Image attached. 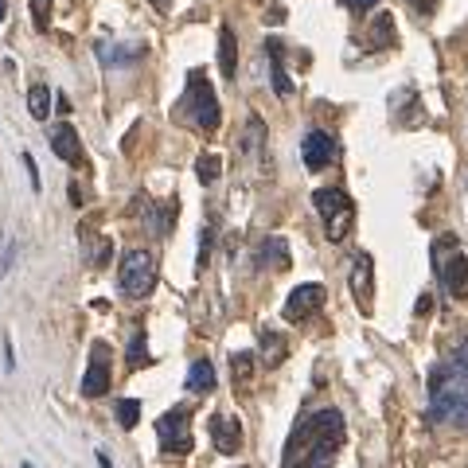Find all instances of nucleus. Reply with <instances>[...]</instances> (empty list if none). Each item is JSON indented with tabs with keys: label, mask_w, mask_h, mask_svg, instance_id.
<instances>
[{
	"label": "nucleus",
	"mask_w": 468,
	"mask_h": 468,
	"mask_svg": "<svg viewBox=\"0 0 468 468\" xmlns=\"http://www.w3.org/2000/svg\"><path fill=\"white\" fill-rule=\"evenodd\" d=\"M344 414L335 406H324L316 414L301 418L297 430L289 433L285 441V457L282 468H332L335 464V452L344 449Z\"/></svg>",
	"instance_id": "obj_1"
},
{
	"label": "nucleus",
	"mask_w": 468,
	"mask_h": 468,
	"mask_svg": "<svg viewBox=\"0 0 468 468\" xmlns=\"http://www.w3.org/2000/svg\"><path fill=\"white\" fill-rule=\"evenodd\" d=\"M426 418L433 426H449L468 433V371L457 363H437L430 371V410Z\"/></svg>",
	"instance_id": "obj_2"
},
{
	"label": "nucleus",
	"mask_w": 468,
	"mask_h": 468,
	"mask_svg": "<svg viewBox=\"0 0 468 468\" xmlns=\"http://www.w3.org/2000/svg\"><path fill=\"white\" fill-rule=\"evenodd\" d=\"M176 117H180L187 129H196V133H215L218 129V98H215V86L203 70H192V75H187V90L180 101H176Z\"/></svg>",
	"instance_id": "obj_3"
},
{
	"label": "nucleus",
	"mask_w": 468,
	"mask_h": 468,
	"mask_svg": "<svg viewBox=\"0 0 468 468\" xmlns=\"http://www.w3.org/2000/svg\"><path fill=\"white\" fill-rule=\"evenodd\" d=\"M433 273L452 301H468V258L461 250V242L449 239V234L433 242Z\"/></svg>",
	"instance_id": "obj_4"
},
{
	"label": "nucleus",
	"mask_w": 468,
	"mask_h": 468,
	"mask_svg": "<svg viewBox=\"0 0 468 468\" xmlns=\"http://www.w3.org/2000/svg\"><path fill=\"white\" fill-rule=\"evenodd\" d=\"M313 203H316L320 223H324L328 242L335 246L347 242L351 227H356V203H351V196L344 187H320V192H313Z\"/></svg>",
	"instance_id": "obj_5"
},
{
	"label": "nucleus",
	"mask_w": 468,
	"mask_h": 468,
	"mask_svg": "<svg viewBox=\"0 0 468 468\" xmlns=\"http://www.w3.org/2000/svg\"><path fill=\"white\" fill-rule=\"evenodd\" d=\"M117 285H122L125 297H149L156 289V258L149 250H129L122 258V266H117Z\"/></svg>",
	"instance_id": "obj_6"
},
{
	"label": "nucleus",
	"mask_w": 468,
	"mask_h": 468,
	"mask_svg": "<svg viewBox=\"0 0 468 468\" xmlns=\"http://www.w3.org/2000/svg\"><path fill=\"white\" fill-rule=\"evenodd\" d=\"M156 437H160V452H165V457H187L192 445H196L192 414H187V406H172L168 414L156 421Z\"/></svg>",
	"instance_id": "obj_7"
},
{
	"label": "nucleus",
	"mask_w": 468,
	"mask_h": 468,
	"mask_svg": "<svg viewBox=\"0 0 468 468\" xmlns=\"http://www.w3.org/2000/svg\"><path fill=\"white\" fill-rule=\"evenodd\" d=\"M324 285H316V282H304L289 292V301H285V309L282 316L289 320V324H304V320H313L320 309H324Z\"/></svg>",
	"instance_id": "obj_8"
},
{
	"label": "nucleus",
	"mask_w": 468,
	"mask_h": 468,
	"mask_svg": "<svg viewBox=\"0 0 468 468\" xmlns=\"http://www.w3.org/2000/svg\"><path fill=\"white\" fill-rule=\"evenodd\" d=\"M113 383V371H110V344L106 340H94L90 344V363H86V375H82V394L86 399H101Z\"/></svg>",
	"instance_id": "obj_9"
},
{
	"label": "nucleus",
	"mask_w": 468,
	"mask_h": 468,
	"mask_svg": "<svg viewBox=\"0 0 468 468\" xmlns=\"http://www.w3.org/2000/svg\"><path fill=\"white\" fill-rule=\"evenodd\" d=\"M351 297H356L363 316L375 313V261L367 250H359L351 258Z\"/></svg>",
	"instance_id": "obj_10"
},
{
	"label": "nucleus",
	"mask_w": 468,
	"mask_h": 468,
	"mask_svg": "<svg viewBox=\"0 0 468 468\" xmlns=\"http://www.w3.org/2000/svg\"><path fill=\"white\" fill-rule=\"evenodd\" d=\"M301 156H304V168L320 172V168H328L332 160L340 156V144H335V137L328 133V129H313V133L301 141Z\"/></svg>",
	"instance_id": "obj_11"
},
{
	"label": "nucleus",
	"mask_w": 468,
	"mask_h": 468,
	"mask_svg": "<svg viewBox=\"0 0 468 468\" xmlns=\"http://www.w3.org/2000/svg\"><path fill=\"white\" fill-rule=\"evenodd\" d=\"M51 153L63 160V165H70V168H82V165H86L82 141H79V133H75V125H67V122H58V125L51 129Z\"/></svg>",
	"instance_id": "obj_12"
},
{
	"label": "nucleus",
	"mask_w": 468,
	"mask_h": 468,
	"mask_svg": "<svg viewBox=\"0 0 468 468\" xmlns=\"http://www.w3.org/2000/svg\"><path fill=\"white\" fill-rule=\"evenodd\" d=\"M211 441L218 452L234 457V452L242 449V421L234 414H211Z\"/></svg>",
	"instance_id": "obj_13"
},
{
	"label": "nucleus",
	"mask_w": 468,
	"mask_h": 468,
	"mask_svg": "<svg viewBox=\"0 0 468 468\" xmlns=\"http://www.w3.org/2000/svg\"><path fill=\"white\" fill-rule=\"evenodd\" d=\"M261 51H266V58H270L273 94L277 98H289L292 94V79H289V70H285V43L282 39H266V43H261Z\"/></svg>",
	"instance_id": "obj_14"
},
{
	"label": "nucleus",
	"mask_w": 468,
	"mask_h": 468,
	"mask_svg": "<svg viewBox=\"0 0 468 468\" xmlns=\"http://www.w3.org/2000/svg\"><path fill=\"white\" fill-rule=\"evenodd\" d=\"M254 266L261 270H289V242L282 239V234H266L258 246H254Z\"/></svg>",
	"instance_id": "obj_15"
},
{
	"label": "nucleus",
	"mask_w": 468,
	"mask_h": 468,
	"mask_svg": "<svg viewBox=\"0 0 468 468\" xmlns=\"http://www.w3.org/2000/svg\"><path fill=\"white\" fill-rule=\"evenodd\" d=\"M141 55H144V43H117V48H110V43H98V58L106 67H133Z\"/></svg>",
	"instance_id": "obj_16"
},
{
	"label": "nucleus",
	"mask_w": 468,
	"mask_h": 468,
	"mask_svg": "<svg viewBox=\"0 0 468 468\" xmlns=\"http://www.w3.org/2000/svg\"><path fill=\"white\" fill-rule=\"evenodd\" d=\"M234 67H239V39H234V27L223 24L218 27V70H223V79L234 82Z\"/></svg>",
	"instance_id": "obj_17"
},
{
	"label": "nucleus",
	"mask_w": 468,
	"mask_h": 468,
	"mask_svg": "<svg viewBox=\"0 0 468 468\" xmlns=\"http://www.w3.org/2000/svg\"><path fill=\"white\" fill-rule=\"evenodd\" d=\"M239 149L250 156V160H258L261 153H266V122H261L258 113H250L246 117V129H242V141H239Z\"/></svg>",
	"instance_id": "obj_18"
},
{
	"label": "nucleus",
	"mask_w": 468,
	"mask_h": 468,
	"mask_svg": "<svg viewBox=\"0 0 468 468\" xmlns=\"http://www.w3.org/2000/svg\"><path fill=\"white\" fill-rule=\"evenodd\" d=\"M82 242H86V261H90V266H110V258H113V242H110V234L82 230Z\"/></svg>",
	"instance_id": "obj_19"
},
{
	"label": "nucleus",
	"mask_w": 468,
	"mask_h": 468,
	"mask_svg": "<svg viewBox=\"0 0 468 468\" xmlns=\"http://www.w3.org/2000/svg\"><path fill=\"white\" fill-rule=\"evenodd\" d=\"M285 356H289L285 335H282V332H273V328L261 332V363H266V367H282Z\"/></svg>",
	"instance_id": "obj_20"
},
{
	"label": "nucleus",
	"mask_w": 468,
	"mask_h": 468,
	"mask_svg": "<svg viewBox=\"0 0 468 468\" xmlns=\"http://www.w3.org/2000/svg\"><path fill=\"white\" fill-rule=\"evenodd\" d=\"M187 390L192 394H211L215 390V367L211 359H196L192 371H187Z\"/></svg>",
	"instance_id": "obj_21"
},
{
	"label": "nucleus",
	"mask_w": 468,
	"mask_h": 468,
	"mask_svg": "<svg viewBox=\"0 0 468 468\" xmlns=\"http://www.w3.org/2000/svg\"><path fill=\"white\" fill-rule=\"evenodd\" d=\"M394 39H399V32H394V20H390V16H375V20H371V32H367L371 51L394 48Z\"/></svg>",
	"instance_id": "obj_22"
},
{
	"label": "nucleus",
	"mask_w": 468,
	"mask_h": 468,
	"mask_svg": "<svg viewBox=\"0 0 468 468\" xmlns=\"http://www.w3.org/2000/svg\"><path fill=\"white\" fill-rule=\"evenodd\" d=\"M254 371H258V363L250 351H234L230 356V378H234V387H250L254 383Z\"/></svg>",
	"instance_id": "obj_23"
},
{
	"label": "nucleus",
	"mask_w": 468,
	"mask_h": 468,
	"mask_svg": "<svg viewBox=\"0 0 468 468\" xmlns=\"http://www.w3.org/2000/svg\"><path fill=\"white\" fill-rule=\"evenodd\" d=\"M51 101H55V94L48 90V86H32V90H27V113L36 117V122H48V113H51Z\"/></svg>",
	"instance_id": "obj_24"
},
{
	"label": "nucleus",
	"mask_w": 468,
	"mask_h": 468,
	"mask_svg": "<svg viewBox=\"0 0 468 468\" xmlns=\"http://www.w3.org/2000/svg\"><path fill=\"white\" fill-rule=\"evenodd\" d=\"M215 239H218V218L211 215L207 218V227L199 230V258H196V266H199V273L211 266V250H215Z\"/></svg>",
	"instance_id": "obj_25"
},
{
	"label": "nucleus",
	"mask_w": 468,
	"mask_h": 468,
	"mask_svg": "<svg viewBox=\"0 0 468 468\" xmlns=\"http://www.w3.org/2000/svg\"><path fill=\"white\" fill-rule=\"evenodd\" d=\"M125 363H129V371H137V367H144V363H153L149 359V335H144V332H133L129 351H125Z\"/></svg>",
	"instance_id": "obj_26"
},
{
	"label": "nucleus",
	"mask_w": 468,
	"mask_h": 468,
	"mask_svg": "<svg viewBox=\"0 0 468 468\" xmlns=\"http://www.w3.org/2000/svg\"><path fill=\"white\" fill-rule=\"evenodd\" d=\"M113 414H117V426H122V430H133L141 421V402L137 399H117Z\"/></svg>",
	"instance_id": "obj_27"
},
{
	"label": "nucleus",
	"mask_w": 468,
	"mask_h": 468,
	"mask_svg": "<svg viewBox=\"0 0 468 468\" xmlns=\"http://www.w3.org/2000/svg\"><path fill=\"white\" fill-rule=\"evenodd\" d=\"M218 168H223V160H218L215 153H203V156L196 160V176H199V184H203V187H211V184L218 180Z\"/></svg>",
	"instance_id": "obj_28"
},
{
	"label": "nucleus",
	"mask_w": 468,
	"mask_h": 468,
	"mask_svg": "<svg viewBox=\"0 0 468 468\" xmlns=\"http://www.w3.org/2000/svg\"><path fill=\"white\" fill-rule=\"evenodd\" d=\"M32 20L39 32H48V24H51V0H32Z\"/></svg>",
	"instance_id": "obj_29"
},
{
	"label": "nucleus",
	"mask_w": 468,
	"mask_h": 468,
	"mask_svg": "<svg viewBox=\"0 0 468 468\" xmlns=\"http://www.w3.org/2000/svg\"><path fill=\"white\" fill-rule=\"evenodd\" d=\"M449 363H457L461 371H468V332L461 335L457 344H452V356H449Z\"/></svg>",
	"instance_id": "obj_30"
},
{
	"label": "nucleus",
	"mask_w": 468,
	"mask_h": 468,
	"mask_svg": "<svg viewBox=\"0 0 468 468\" xmlns=\"http://www.w3.org/2000/svg\"><path fill=\"white\" fill-rule=\"evenodd\" d=\"M340 5H344V8H351V12H359V16H363V12H371V8L378 5V0H340Z\"/></svg>",
	"instance_id": "obj_31"
},
{
	"label": "nucleus",
	"mask_w": 468,
	"mask_h": 468,
	"mask_svg": "<svg viewBox=\"0 0 468 468\" xmlns=\"http://www.w3.org/2000/svg\"><path fill=\"white\" fill-rule=\"evenodd\" d=\"M24 168H27V180H32V187L39 192V172H36V160H32V153H24Z\"/></svg>",
	"instance_id": "obj_32"
},
{
	"label": "nucleus",
	"mask_w": 468,
	"mask_h": 468,
	"mask_svg": "<svg viewBox=\"0 0 468 468\" xmlns=\"http://www.w3.org/2000/svg\"><path fill=\"white\" fill-rule=\"evenodd\" d=\"M414 313H418V316H430V313H433V301H430V292H421V297H418Z\"/></svg>",
	"instance_id": "obj_33"
},
{
	"label": "nucleus",
	"mask_w": 468,
	"mask_h": 468,
	"mask_svg": "<svg viewBox=\"0 0 468 468\" xmlns=\"http://www.w3.org/2000/svg\"><path fill=\"white\" fill-rule=\"evenodd\" d=\"M149 5L160 8V12H168V8H172V0H149Z\"/></svg>",
	"instance_id": "obj_34"
},
{
	"label": "nucleus",
	"mask_w": 468,
	"mask_h": 468,
	"mask_svg": "<svg viewBox=\"0 0 468 468\" xmlns=\"http://www.w3.org/2000/svg\"><path fill=\"white\" fill-rule=\"evenodd\" d=\"M98 464H101V468H113V464H110V457H106L101 449H98Z\"/></svg>",
	"instance_id": "obj_35"
},
{
	"label": "nucleus",
	"mask_w": 468,
	"mask_h": 468,
	"mask_svg": "<svg viewBox=\"0 0 468 468\" xmlns=\"http://www.w3.org/2000/svg\"><path fill=\"white\" fill-rule=\"evenodd\" d=\"M5 12H8V5H5V0H0V24H5Z\"/></svg>",
	"instance_id": "obj_36"
}]
</instances>
